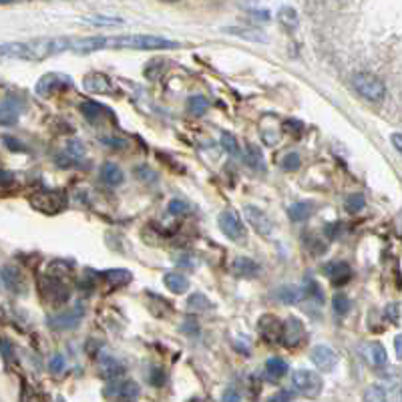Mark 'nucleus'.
I'll list each match as a JSON object with an SVG mask.
<instances>
[{
    "label": "nucleus",
    "instance_id": "obj_37",
    "mask_svg": "<svg viewBox=\"0 0 402 402\" xmlns=\"http://www.w3.org/2000/svg\"><path fill=\"white\" fill-rule=\"evenodd\" d=\"M304 294V298H314L316 302H324V290L320 288V284L316 280H312V278H308L306 280V288L302 290Z\"/></svg>",
    "mask_w": 402,
    "mask_h": 402
},
{
    "label": "nucleus",
    "instance_id": "obj_40",
    "mask_svg": "<svg viewBox=\"0 0 402 402\" xmlns=\"http://www.w3.org/2000/svg\"><path fill=\"white\" fill-rule=\"evenodd\" d=\"M364 402H386V392L382 386L372 384L364 390Z\"/></svg>",
    "mask_w": 402,
    "mask_h": 402
},
{
    "label": "nucleus",
    "instance_id": "obj_52",
    "mask_svg": "<svg viewBox=\"0 0 402 402\" xmlns=\"http://www.w3.org/2000/svg\"><path fill=\"white\" fill-rule=\"evenodd\" d=\"M223 402H242V392L235 386H230L223 392Z\"/></svg>",
    "mask_w": 402,
    "mask_h": 402
},
{
    "label": "nucleus",
    "instance_id": "obj_56",
    "mask_svg": "<svg viewBox=\"0 0 402 402\" xmlns=\"http://www.w3.org/2000/svg\"><path fill=\"white\" fill-rule=\"evenodd\" d=\"M13 182H14L13 173H9V171H0V185H2V187L11 185Z\"/></svg>",
    "mask_w": 402,
    "mask_h": 402
},
{
    "label": "nucleus",
    "instance_id": "obj_51",
    "mask_svg": "<svg viewBox=\"0 0 402 402\" xmlns=\"http://www.w3.org/2000/svg\"><path fill=\"white\" fill-rule=\"evenodd\" d=\"M386 318L392 320V324H401V306L389 304V308H386Z\"/></svg>",
    "mask_w": 402,
    "mask_h": 402
},
{
    "label": "nucleus",
    "instance_id": "obj_60",
    "mask_svg": "<svg viewBox=\"0 0 402 402\" xmlns=\"http://www.w3.org/2000/svg\"><path fill=\"white\" fill-rule=\"evenodd\" d=\"M394 348H396V356H401V336H396L394 338Z\"/></svg>",
    "mask_w": 402,
    "mask_h": 402
},
{
    "label": "nucleus",
    "instance_id": "obj_11",
    "mask_svg": "<svg viewBox=\"0 0 402 402\" xmlns=\"http://www.w3.org/2000/svg\"><path fill=\"white\" fill-rule=\"evenodd\" d=\"M83 314H85L83 306L77 304V306H73L71 310H67V312H61V314H57V316H50L47 324H49L50 330H57V332L74 330L77 326H79V324H81Z\"/></svg>",
    "mask_w": 402,
    "mask_h": 402
},
{
    "label": "nucleus",
    "instance_id": "obj_49",
    "mask_svg": "<svg viewBox=\"0 0 402 402\" xmlns=\"http://www.w3.org/2000/svg\"><path fill=\"white\" fill-rule=\"evenodd\" d=\"M49 368H50V372H55V374L62 372V368H65V358H62V354H55V356L50 358Z\"/></svg>",
    "mask_w": 402,
    "mask_h": 402
},
{
    "label": "nucleus",
    "instance_id": "obj_5",
    "mask_svg": "<svg viewBox=\"0 0 402 402\" xmlns=\"http://www.w3.org/2000/svg\"><path fill=\"white\" fill-rule=\"evenodd\" d=\"M354 89L370 103H380L386 97V85L370 73H356L352 79Z\"/></svg>",
    "mask_w": 402,
    "mask_h": 402
},
{
    "label": "nucleus",
    "instance_id": "obj_58",
    "mask_svg": "<svg viewBox=\"0 0 402 402\" xmlns=\"http://www.w3.org/2000/svg\"><path fill=\"white\" fill-rule=\"evenodd\" d=\"M4 141H6V147H9V149H13V151H23V147L16 145L18 141L13 139V137H4Z\"/></svg>",
    "mask_w": 402,
    "mask_h": 402
},
{
    "label": "nucleus",
    "instance_id": "obj_14",
    "mask_svg": "<svg viewBox=\"0 0 402 402\" xmlns=\"http://www.w3.org/2000/svg\"><path fill=\"white\" fill-rule=\"evenodd\" d=\"M83 86H85L89 93L93 95H115L117 93V86L111 83V79L107 74L101 73H89L83 79Z\"/></svg>",
    "mask_w": 402,
    "mask_h": 402
},
{
    "label": "nucleus",
    "instance_id": "obj_3",
    "mask_svg": "<svg viewBox=\"0 0 402 402\" xmlns=\"http://www.w3.org/2000/svg\"><path fill=\"white\" fill-rule=\"evenodd\" d=\"M71 286L73 284H69V281H62V280H57V278H52V276H40V280H38V292L43 296V300L50 306H62L69 302V298H71Z\"/></svg>",
    "mask_w": 402,
    "mask_h": 402
},
{
    "label": "nucleus",
    "instance_id": "obj_1",
    "mask_svg": "<svg viewBox=\"0 0 402 402\" xmlns=\"http://www.w3.org/2000/svg\"><path fill=\"white\" fill-rule=\"evenodd\" d=\"M62 50H71V38H37L28 43H4L0 45V61H45Z\"/></svg>",
    "mask_w": 402,
    "mask_h": 402
},
{
    "label": "nucleus",
    "instance_id": "obj_47",
    "mask_svg": "<svg viewBox=\"0 0 402 402\" xmlns=\"http://www.w3.org/2000/svg\"><path fill=\"white\" fill-rule=\"evenodd\" d=\"M306 244H308L310 252H312L314 256H320V254L326 252V242H324L322 238H310V242H306Z\"/></svg>",
    "mask_w": 402,
    "mask_h": 402
},
{
    "label": "nucleus",
    "instance_id": "obj_6",
    "mask_svg": "<svg viewBox=\"0 0 402 402\" xmlns=\"http://www.w3.org/2000/svg\"><path fill=\"white\" fill-rule=\"evenodd\" d=\"M292 386L306 398H318L322 392V378L314 370H296L292 374Z\"/></svg>",
    "mask_w": 402,
    "mask_h": 402
},
{
    "label": "nucleus",
    "instance_id": "obj_26",
    "mask_svg": "<svg viewBox=\"0 0 402 402\" xmlns=\"http://www.w3.org/2000/svg\"><path fill=\"white\" fill-rule=\"evenodd\" d=\"M101 182L105 183V185H109V187H117V185H121L125 182V175H123V171L119 165H115V163H103V167H101Z\"/></svg>",
    "mask_w": 402,
    "mask_h": 402
},
{
    "label": "nucleus",
    "instance_id": "obj_31",
    "mask_svg": "<svg viewBox=\"0 0 402 402\" xmlns=\"http://www.w3.org/2000/svg\"><path fill=\"white\" fill-rule=\"evenodd\" d=\"M228 35H233V37L245 38V40H252V43H268V37L259 30H254V28H240V26H228L225 28Z\"/></svg>",
    "mask_w": 402,
    "mask_h": 402
},
{
    "label": "nucleus",
    "instance_id": "obj_44",
    "mask_svg": "<svg viewBox=\"0 0 402 402\" xmlns=\"http://www.w3.org/2000/svg\"><path fill=\"white\" fill-rule=\"evenodd\" d=\"M221 147L230 155H238L240 153V145H238V141H235V137L232 133H221Z\"/></svg>",
    "mask_w": 402,
    "mask_h": 402
},
{
    "label": "nucleus",
    "instance_id": "obj_19",
    "mask_svg": "<svg viewBox=\"0 0 402 402\" xmlns=\"http://www.w3.org/2000/svg\"><path fill=\"white\" fill-rule=\"evenodd\" d=\"M324 272H326L328 280L334 286H338V288L344 286L346 281H350V278H352V268L346 262H330V264H326Z\"/></svg>",
    "mask_w": 402,
    "mask_h": 402
},
{
    "label": "nucleus",
    "instance_id": "obj_25",
    "mask_svg": "<svg viewBox=\"0 0 402 402\" xmlns=\"http://www.w3.org/2000/svg\"><path fill=\"white\" fill-rule=\"evenodd\" d=\"M105 38L107 37H89L81 40H71V50L77 55H89L99 49H105Z\"/></svg>",
    "mask_w": 402,
    "mask_h": 402
},
{
    "label": "nucleus",
    "instance_id": "obj_54",
    "mask_svg": "<svg viewBox=\"0 0 402 402\" xmlns=\"http://www.w3.org/2000/svg\"><path fill=\"white\" fill-rule=\"evenodd\" d=\"M292 401V392H288V390H280L278 394H274L272 396V401L269 402H290Z\"/></svg>",
    "mask_w": 402,
    "mask_h": 402
},
{
    "label": "nucleus",
    "instance_id": "obj_39",
    "mask_svg": "<svg viewBox=\"0 0 402 402\" xmlns=\"http://www.w3.org/2000/svg\"><path fill=\"white\" fill-rule=\"evenodd\" d=\"M21 402H47L45 396L38 392L35 386H30L28 382L23 384V390H21Z\"/></svg>",
    "mask_w": 402,
    "mask_h": 402
},
{
    "label": "nucleus",
    "instance_id": "obj_34",
    "mask_svg": "<svg viewBox=\"0 0 402 402\" xmlns=\"http://www.w3.org/2000/svg\"><path fill=\"white\" fill-rule=\"evenodd\" d=\"M209 308H211V302H209L208 298L203 296V294H194L189 300H187V310L191 312V314H199V312H208Z\"/></svg>",
    "mask_w": 402,
    "mask_h": 402
},
{
    "label": "nucleus",
    "instance_id": "obj_46",
    "mask_svg": "<svg viewBox=\"0 0 402 402\" xmlns=\"http://www.w3.org/2000/svg\"><path fill=\"white\" fill-rule=\"evenodd\" d=\"M149 382H151L153 386H163V384H165V372H163V368L153 366V368L149 370Z\"/></svg>",
    "mask_w": 402,
    "mask_h": 402
},
{
    "label": "nucleus",
    "instance_id": "obj_33",
    "mask_svg": "<svg viewBox=\"0 0 402 402\" xmlns=\"http://www.w3.org/2000/svg\"><path fill=\"white\" fill-rule=\"evenodd\" d=\"M276 298L284 302V304H298L304 294H302V288H296V286H281L280 290L276 292Z\"/></svg>",
    "mask_w": 402,
    "mask_h": 402
},
{
    "label": "nucleus",
    "instance_id": "obj_35",
    "mask_svg": "<svg viewBox=\"0 0 402 402\" xmlns=\"http://www.w3.org/2000/svg\"><path fill=\"white\" fill-rule=\"evenodd\" d=\"M209 109V101L201 95H194V97L187 99V111L195 115V117H201L206 111Z\"/></svg>",
    "mask_w": 402,
    "mask_h": 402
},
{
    "label": "nucleus",
    "instance_id": "obj_21",
    "mask_svg": "<svg viewBox=\"0 0 402 402\" xmlns=\"http://www.w3.org/2000/svg\"><path fill=\"white\" fill-rule=\"evenodd\" d=\"M123 372H125V366H123L117 358H113L109 354H103V356L99 358V376L101 378L117 380Z\"/></svg>",
    "mask_w": 402,
    "mask_h": 402
},
{
    "label": "nucleus",
    "instance_id": "obj_43",
    "mask_svg": "<svg viewBox=\"0 0 402 402\" xmlns=\"http://www.w3.org/2000/svg\"><path fill=\"white\" fill-rule=\"evenodd\" d=\"M302 165V159L298 153H288L286 157L281 159V169L284 171H298Z\"/></svg>",
    "mask_w": 402,
    "mask_h": 402
},
{
    "label": "nucleus",
    "instance_id": "obj_23",
    "mask_svg": "<svg viewBox=\"0 0 402 402\" xmlns=\"http://www.w3.org/2000/svg\"><path fill=\"white\" fill-rule=\"evenodd\" d=\"M81 111H83L86 121L95 123V125L103 121V119H113L111 111L107 107H103V105H99L97 101H85L81 105Z\"/></svg>",
    "mask_w": 402,
    "mask_h": 402
},
{
    "label": "nucleus",
    "instance_id": "obj_28",
    "mask_svg": "<svg viewBox=\"0 0 402 402\" xmlns=\"http://www.w3.org/2000/svg\"><path fill=\"white\" fill-rule=\"evenodd\" d=\"M314 203L312 201H298V203H292L290 208H288V218L292 221H306L308 218H312L314 216Z\"/></svg>",
    "mask_w": 402,
    "mask_h": 402
},
{
    "label": "nucleus",
    "instance_id": "obj_53",
    "mask_svg": "<svg viewBox=\"0 0 402 402\" xmlns=\"http://www.w3.org/2000/svg\"><path fill=\"white\" fill-rule=\"evenodd\" d=\"M340 233H342L340 221H336V223H332V225H328V228H326V235H328L330 240H336V238H338Z\"/></svg>",
    "mask_w": 402,
    "mask_h": 402
},
{
    "label": "nucleus",
    "instance_id": "obj_12",
    "mask_svg": "<svg viewBox=\"0 0 402 402\" xmlns=\"http://www.w3.org/2000/svg\"><path fill=\"white\" fill-rule=\"evenodd\" d=\"M244 218L259 235H272V232H274V223L269 220L268 213L256 208V206H245Z\"/></svg>",
    "mask_w": 402,
    "mask_h": 402
},
{
    "label": "nucleus",
    "instance_id": "obj_36",
    "mask_svg": "<svg viewBox=\"0 0 402 402\" xmlns=\"http://www.w3.org/2000/svg\"><path fill=\"white\" fill-rule=\"evenodd\" d=\"M344 208L348 213H360L366 208V197L362 194H352L346 197Z\"/></svg>",
    "mask_w": 402,
    "mask_h": 402
},
{
    "label": "nucleus",
    "instance_id": "obj_27",
    "mask_svg": "<svg viewBox=\"0 0 402 402\" xmlns=\"http://www.w3.org/2000/svg\"><path fill=\"white\" fill-rule=\"evenodd\" d=\"M244 163L247 167L256 171H266V163H264V155H262V149L254 143H247L244 151Z\"/></svg>",
    "mask_w": 402,
    "mask_h": 402
},
{
    "label": "nucleus",
    "instance_id": "obj_32",
    "mask_svg": "<svg viewBox=\"0 0 402 402\" xmlns=\"http://www.w3.org/2000/svg\"><path fill=\"white\" fill-rule=\"evenodd\" d=\"M278 23H280L286 30H296L298 25H300V18H298V13H296V9L292 6H281L280 13H278Z\"/></svg>",
    "mask_w": 402,
    "mask_h": 402
},
{
    "label": "nucleus",
    "instance_id": "obj_48",
    "mask_svg": "<svg viewBox=\"0 0 402 402\" xmlns=\"http://www.w3.org/2000/svg\"><path fill=\"white\" fill-rule=\"evenodd\" d=\"M179 330H182L183 334H187V336H197V334H199V324L195 322L194 318H187L182 326H179Z\"/></svg>",
    "mask_w": 402,
    "mask_h": 402
},
{
    "label": "nucleus",
    "instance_id": "obj_45",
    "mask_svg": "<svg viewBox=\"0 0 402 402\" xmlns=\"http://www.w3.org/2000/svg\"><path fill=\"white\" fill-rule=\"evenodd\" d=\"M167 61H151V65L149 67H145V74L149 77V79H159V74L165 71V65Z\"/></svg>",
    "mask_w": 402,
    "mask_h": 402
},
{
    "label": "nucleus",
    "instance_id": "obj_59",
    "mask_svg": "<svg viewBox=\"0 0 402 402\" xmlns=\"http://www.w3.org/2000/svg\"><path fill=\"white\" fill-rule=\"evenodd\" d=\"M392 145L396 151H401V133H392Z\"/></svg>",
    "mask_w": 402,
    "mask_h": 402
},
{
    "label": "nucleus",
    "instance_id": "obj_10",
    "mask_svg": "<svg viewBox=\"0 0 402 402\" xmlns=\"http://www.w3.org/2000/svg\"><path fill=\"white\" fill-rule=\"evenodd\" d=\"M306 340V328L302 324V320L296 316L286 318L281 322V334H280V342L286 346V348H300Z\"/></svg>",
    "mask_w": 402,
    "mask_h": 402
},
{
    "label": "nucleus",
    "instance_id": "obj_22",
    "mask_svg": "<svg viewBox=\"0 0 402 402\" xmlns=\"http://www.w3.org/2000/svg\"><path fill=\"white\" fill-rule=\"evenodd\" d=\"M232 269L233 274L240 276V278H256L257 274L262 272V268H259L257 262H254L252 257H245V256L235 257L232 264Z\"/></svg>",
    "mask_w": 402,
    "mask_h": 402
},
{
    "label": "nucleus",
    "instance_id": "obj_8",
    "mask_svg": "<svg viewBox=\"0 0 402 402\" xmlns=\"http://www.w3.org/2000/svg\"><path fill=\"white\" fill-rule=\"evenodd\" d=\"M103 394L111 402H137L141 389L133 380H113L105 386Z\"/></svg>",
    "mask_w": 402,
    "mask_h": 402
},
{
    "label": "nucleus",
    "instance_id": "obj_18",
    "mask_svg": "<svg viewBox=\"0 0 402 402\" xmlns=\"http://www.w3.org/2000/svg\"><path fill=\"white\" fill-rule=\"evenodd\" d=\"M0 278H2V284L14 294H25L26 292V280L23 276V272L14 266H6L0 272Z\"/></svg>",
    "mask_w": 402,
    "mask_h": 402
},
{
    "label": "nucleus",
    "instance_id": "obj_15",
    "mask_svg": "<svg viewBox=\"0 0 402 402\" xmlns=\"http://www.w3.org/2000/svg\"><path fill=\"white\" fill-rule=\"evenodd\" d=\"M23 113V101L18 97H6L0 103V125H14L21 119Z\"/></svg>",
    "mask_w": 402,
    "mask_h": 402
},
{
    "label": "nucleus",
    "instance_id": "obj_55",
    "mask_svg": "<svg viewBox=\"0 0 402 402\" xmlns=\"http://www.w3.org/2000/svg\"><path fill=\"white\" fill-rule=\"evenodd\" d=\"M286 127H288V131H290V133H292V131L296 135L304 133V125H302L300 121H288L286 123Z\"/></svg>",
    "mask_w": 402,
    "mask_h": 402
},
{
    "label": "nucleus",
    "instance_id": "obj_17",
    "mask_svg": "<svg viewBox=\"0 0 402 402\" xmlns=\"http://www.w3.org/2000/svg\"><path fill=\"white\" fill-rule=\"evenodd\" d=\"M83 157H85V147L81 145L79 141H69L67 147H65V151L59 153L57 163L61 167H74V165H79L83 161Z\"/></svg>",
    "mask_w": 402,
    "mask_h": 402
},
{
    "label": "nucleus",
    "instance_id": "obj_20",
    "mask_svg": "<svg viewBox=\"0 0 402 402\" xmlns=\"http://www.w3.org/2000/svg\"><path fill=\"white\" fill-rule=\"evenodd\" d=\"M362 350H364L368 364L374 366L378 370H380V368H386L389 356H386V348H384L380 342H366L364 346H362Z\"/></svg>",
    "mask_w": 402,
    "mask_h": 402
},
{
    "label": "nucleus",
    "instance_id": "obj_30",
    "mask_svg": "<svg viewBox=\"0 0 402 402\" xmlns=\"http://www.w3.org/2000/svg\"><path fill=\"white\" fill-rule=\"evenodd\" d=\"M163 281H165V286H167L173 294H185L187 292V288H189L187 276H183L179 272H167V274L163 276Z\"/></svg>",
    "mask_w": 402,
    "mask_h": 402
},
{
    "label": "nucleus",
    "instance_id": "obj_9",
    "mask_svg": "<svg viewBox=\"0 0 402 402\" xmlns=\"http://www.w3.org/2000/svg\"><path fill=\"white\" fill-rule=\"evenodd\" d=\"M71 85H73V81H71L69 74L47 73L38 79V83L35 85V93L40 99H49L55 97L57 93H61L65 89H69Z\"/></svg>",
    "mask_w": 402,
    "mask_h": 402
},
{
    "label": "nucleus",
    "instance_id": "obj_57",
    "mask_svg": "<svg viewBox=\"0 0 402 402\" xmlns=\"http://www.w3.org/2000/svg\"><path fill=\"white\" fill-rule=\"evenodd\" d=\"M105 143L109 147H115V149H123V147H127V141H123V139H105Z\"/></svg>",
    "mask_w": 402,
    "mask_h": 402
},
{
    "label": "nucleus",
    "instance_id": "obj_41",
    "mask_svg": "<svg viewBox=\"0 0 402 402\" xmlns=\"http://www.w3.org/2000/svg\"><path fill=\"white\" fill-rule=\"evenodd\" d=\"M167 211H169L171 216H187V213L191 211V206H189L187 201L179 199V197H175V199H171L169 201Z\"/></svg>",
    "mask_w": 402,
    "mask_h": 402
},
{
    "label": "nucleus",
    "instance_id": "obj_42",
    "mask_svg": "<svg viewBox=\"0 0 402 402\" xmlns=\"http://www.w3.org/2000/svg\"><path fill=\"white\" fill-rule=\"evenodd\" d=\"M85 23H91V25H97V26H107V25H121L123 21L121 18H117V16H101V14H93V16H86Z\"/></svg>",
    "mask_w": 402,
    "mask_h": 402
},
{
    "label": "nucleus",
    "instance_id": "obj_7",
    "mask_svg": "<svg viewBox=\"0 0 402 402\" xmlns=\"http://www.w3.org/2000/svg\"><path fill=\"white\" fill-rule=\"evenodd\" d=\"M218 223H220L221 233L228 240H232L235 244H245L247 242V232H245L244 221L240 220V216L233 209L221 211L220 218H218Z\"/></svg>",
    "mask_w": 402,
    "mask_h": 402
},
{
    "label": "nucleus",
    "instance_id": "obj_38",
    "mask_svg": "<svg viewBox=\"0 0 402 402\" xmlns=\"http://www.w3.org/2000/svg\"><path fill=\"white\" fill-rule=\"evenodd\" d=\"M332 308H334V312H336L338 316H346L352 306H350V300H348L346 294H336L334 300H332Z\"/></svg>",
    "mask_w": 402,
    "mask_h": 402
},
{
    "label": "nucleus",
    "instance_id": "obj_4",
    "mask_svg": "<svg viewBox=\"0 0 402 402\" xmlns=\"http://www.w3.org/2000/svg\"><path fill=\"white\" fill-rule=\"evenodd\" d=\"M28 201L40 213L57 216V213H61L62 209L67 208L69 197H67V194L62 189H52V191H35V194L28 197Z\"/></svg>",
    "mask_w": 402,
    "mask_h": 402
},
{
    "label": "nucleus",
    "instance_id": "obj_29",
    "mask_svg": "<svg viewBox=\"0 0 402 402\" xmlns=\"http://www.w3.org/2000/svg\"><path fill=\"white\" fill-rule=\"evenodd\" d=\"M264 368H266V376H268L269 380H274V382L286 376V374H288V370H290L288 362H286L284 358H278V356L269 358Z\"/></svg>",
    "mask_w": 402,
    "mask_h": 402
},
{
    "label": "nucleus",
    "instance_id": "obj_16",
    "mask_svg": "<svg viewBox=\"0 0 402 402\" xmlns=\"http://www.w3.org/2000/svg\"><path fill=\"white\" fill-rule=\"evenodd\" d=\"M257 330H259V336H262V338H264L266 342H269V344L280 342L281 322L276 316L266 314V316L259 318V322H257Z\"/></svg>",
    "mask_w": 402,
    "mask_h": 402
},
{
    "label": "nucleus",
    "instance_id": "obj_50",
    "mask_svg": "<svg viewBox=\"0 0 402 402\" xmlns=\"http://www.w3.org/2000/svg\"><path fill=\"white\" fill-rule=\"evenodd\" d=\"M247 13H250V16H252L254 21H262V23H266V21L272 18L268 11H264V9H252V6H247Z\"/></svg>",
    "mask_w": 402,
    "mask_h": 402
},
{
    "label": "nucleus",
    "instance_id": "obj_24",
    "mask_svg": "<svg viewBox=\"0 0 402 402\" xmlns=\"http://www.w3.org/2000/svg\"><path fill=\"white\" fill-rule=\"evenodd\" d=\"M99 276H101L103 280L107 281L111 288H121V286H127V284H131V280H133V274H131L129 269H125V268L105 269V272H101Z\"/></svg>",
    "mask_w": 402,
    "mask_h": 402
},
{
    "label": "nucleus",
    "instance_id": "obj_2",
    "mask_svg": "<svg viewBox=\"0 0 402 402\" xmlns=\"http://www.w3.org/2000/svg\"><path fill=\"white\" fill-rule=\"evenodd\" d=\"M179 43L153 35H121L105 38V49H131V50H167L177 49Z\"/></svg>",
    "mask_w": 402,
    "mask_h": 402
},
{
    "label": "nucleus",
    "instance_id": "obj_13",
    "mask_svg": "<svg viewBox=\"0 0 402 402\" xmlns=\"http://www.w3.org/2000/svg\"><path fill=\"white\" fill-rule=\"evenodd\" d=\"M310 358H312V362L322 370V372H332L336 364H338V354L334 352V348H330V346H324V344H318L312 348V352H310Z\"/></svg>",
    "mask_w": 402,
    "mask_h": 402
}]
</instances>
